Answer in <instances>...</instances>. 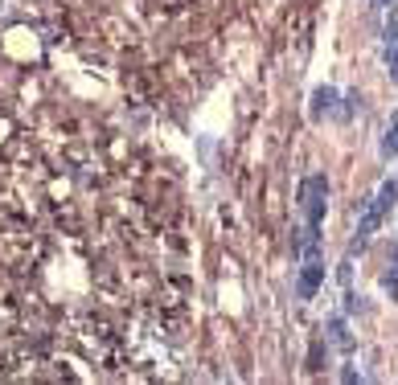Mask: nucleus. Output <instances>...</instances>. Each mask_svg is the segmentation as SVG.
I'll list each match as a JSON object with an SVG mask.
<instances>
[{"instance_id": "f257e3e1", "label": "nucleus", "mask_w": 398, "mask_h": 385, "mask_svg": "<svg viewBox=\"0 0 398 385\" xmlns=\"http://www.w3.org/2000/svg\"><path fill=\"white\" fill-rule=\"evenodd\" d=\"M300 205H304V217H308V246H316L321 222H325V209H329V181L325 176H308L300 185Z\"/></svg>"}, {"instance_id": "f03ea898", "label": "nucleus", "mask_w": 398, "mask_h": 385, "mask_svg": "<svg viewBox=\"0 0 398 385\" xmlns=\"http://www.w3.org/2000/svg\"><path fill=\"white\" fill-rule=\"evenodd\" d=\"M321 279H325V267L316 263V254H308V263H304V271H300V300H312L316 295V287H321Z\"/></svg>"}, {"instance_id": "7ed1b4c3", "label": "nucleus", "mask_w": 398, "mask_h": 385, "mask_svg": "<svg viewBox=\"0 0 398 385\" xmlns=\"http://www.w3.org/2000/svg\"><path fill=\"white\" fill-rule=\"evenodd\" d=\"M333 107H337V90L333 86H316V94H312V119H325Z\"/></svg>"}, {"instance_id": "20e7f679", "label": "nucleus", "mask_w": 398, "mask_h": 385, "mask_svg": "<svg viewBox=\"0 0 398 385\" xmlns=\"http://www.w3.org/2000/svg\"><path fill=\"white\" fill-rule=\"evenodd\" d=\"M382 156H386V160L398 156V111L390 115V127H386V135H382Z\"/></svg>"}, {"instance_id": "39448f33", "label": "nucleus", "mask_w": 398, "mask_h": 385, "mask_svg": "<svg viewBox=\"0 0 398 385\" xmlns=\"http://www.w3.org/2000/svg\"><path fill=\"white\" fill-rule=\"evenodd\" d=\"M386 70H390V82L398 86V41H386Z\"/></svg>"}, {"instance_id": "423d86ee", "label": "nucleus", "mask_w": 398, "mask_h": 385, "mask_svg": "<svg viewBox=\"0 0 398 385\" xmlns=\"http://www.w3.org/2000/svg\"><path fill=\"white\" fill-rule=\"evenodd\" d=\"M374 4H378V8H386V4H390V0H374Z\"/></svg>"}]
</instances>
